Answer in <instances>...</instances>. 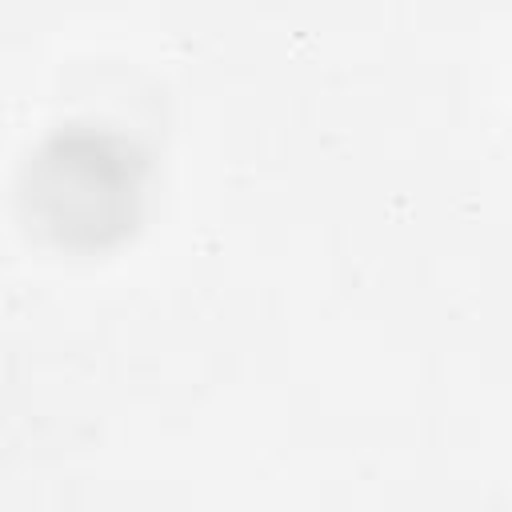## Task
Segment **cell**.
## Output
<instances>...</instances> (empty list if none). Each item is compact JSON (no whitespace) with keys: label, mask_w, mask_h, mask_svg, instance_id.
Segmentation results:
<instances>
[{"label":"cell","mask_w":512,"mask_h":512,"mask_svg":"<svg viewBox=\"0 0 512 512\" xmlns=\"http://www.w3.org/2000/svg\"><path fill=\"white\" fill-rule=\"evenodd\" d=\"M136 152L88 128L48 136L24 168V204L40 228L64 244H100L120 236L136 216Z\"/></svg>","instance_id":"cell-1"}]
</instances>
